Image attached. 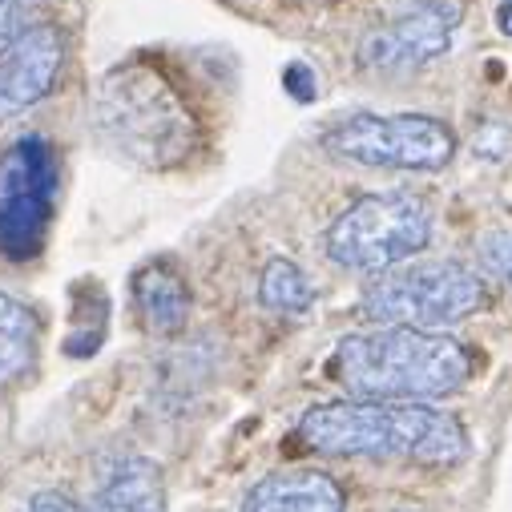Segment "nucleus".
<instances>
[{"label": "nucleus", "instance_id": "f257e3e1", "mask_svg": "<svg viewBox=\"0 0 512 512\" xmlns=\"http://www.w3.org/2000/svg\"><path fill=\"white\" fill-rule=\"evenodd\" d=\"M299 440L319 456L339 460H408L452 468L468 456V432L456 416L428 404L331 400L299 420Z\"/></svg>", "mask_w": 512, "mask_h": 512}, {"label": "nucleus", "instance_id": "f03ea898", "mask_svg": "<svg viewBox=\"0 0 512 512\" xmlns=\"http://www.w3.org/2000/svg\"><path fill=\"white\" fill-rule=\"evenodd\" d=\"M331 375L355 400L428 404L456 396L472 379V351L444 331L375 327L335 347Z\"/></svg>", "mask_w": 512, "mask_h": 512}, {"label": "nucleus", "instance_id": "7ed1b4c3", "mask_svg": "<svg viewBox=\"0 0 512 512\" xmlns=\"http://www.w3.org/2000/svg\"><path fill=\"white\" fill-rule=\"evenodd\" d=\"M89 117L101 146L146 170H170L198 150L194 109L150 61H125L101 73L89 97Z\"/></svg>", "mask_w": 512, "mask_h": 512}, {"label": "nucleus", "instance_id": "20e7f679", "mask_svg": "<svg viewBox=\"0 0 512 512\" xmlns=\"http://www.w3.org/2000/svg\"><path fill=\"white\" fill-rule=\"evenodd\" d=\"M432 242V206L412 190L355 198L327 230V254L343 271L388 275Z\"/></svg>", "mask_w": 512, "mask_h": 512}, {"label": "nucleus", "instance_id": "39448f33", "mask_svg": "<svg viewBox=\"0 0 512 512\" xmlns=\"http://www.w3.org/2000/svg\"><path fill=\"white\" fill-rule=\"evenodd\" d=\"M484 303H488V287L472 267L436 259V263H408L379 275L363 291L359 311L379 327L436 331L476 315Z\"/></svg>", "mask_w": 512, "mask_h": 512}, {"label": "nucleus", "instance_id": "423d86ee", "mask_svg": "<svg viewBox=\"0 0 512 512\" xmlns=\"http://www.w3.org/2000/svg\"><path fill=\"white\" fill-rule=\"evenodd\" d=\"M335 158L375 170H444L456 154V134L428 113H351L323 130Z\"/></svg>", "mask_w": 512, "mask_h": 512}, {"label": "nucleus", "instance_id": "0eeeda50", "mask_svg": "<svg viewBox=\"0 0 512 512\" xmlns=\"http://www.w3.org/2000/svg\"><path fill=\"white\" fill-rule=\"evenodd\" d=\"M57 202V154L45 138H21L0 154V254L41 250Z\"/></svg>", "mask_w": 512, "mask_h": 512}, {"label": "nucleus", "instance_id": "6e6552de", "mask_svg": "<svg viewBox=\"0 0 512 512\" xmlns=\"http://www.w3.org/2000/svg\"><path fill=\"white\" fill-rule=\"evenodd\" d=\"M460 29V5L452 0H420L408 13L375 25L359 41V65L371 73H408L452 49Z\"/></svg>", "mask_w": 512, "mask_h": 512}, {"label": "nucleus", "instance_id": "1a4fd4ad", "mask_svg": "<svg viewBox=\"0 0 512 512\" xmlns=\"http://www.w3.org/2000/svg\"><path fill=\"white\" fill-rule=\"evenodd\" d=\"M65 65V37L57 25L41 21L21 41H13L0 53V121L37 105Z\"/></svg>", "mask_w": 512, "mask_h": 512}, {"label": "nucleus", "instance_id": "9d476101", "mask_svg": "<svg viewBox=\"0 0 512 512\" xmlns=\"http://www.w3.org/2000/svg\"><path fill=\"white\" fill-rule=\"evenodd\" d=\"M85 512H166L162 468L138 452H121L105 460Z\"/></svg>", "mask_w": 512, "mask_h": 512}, {"label": "nucleus", "instance_id": "9b49d317", "mask_svg": "<svg viewBox=\"0 0 512 512\" xmlns=\"http://www.w3.org/2000/svg\"><path fill=\"white\" fill-rule=\"evenodd\" d=\"M343 508L347 496L339 480L315 468H287L254 484L238 512H343Z\"/></svg>", "mask_w": 512, "mask_h": 512}, {"label": "nucleus", "instance_id": "f8f14e48", "mask_svg": "<svg viewBox=\"0 0 512 512\" xmlns=\"http://www.w3.org/2000/svg\"><path fill=\"white\" fill-rule=\"evenodd\" d=\"M134 307L150 335H178L190 319V287L170 263H146L134 275Z\"/></svg>", "mask_w": 512, "mask_h": 512}, {"label": "nucleus", "instance_id": "ddd939ff", "mask_svg": "<svg viewBox=\"0 0 512 512\" xmlns=\"http://www.w3.org/2000/svg\"><path fill=\"white\" fill-rule=\"evenodd\" d=\"M41 351V315L17 299L0 291V388H13L37 367Z\"/></svg>", "mask_w": 512, "mask_h": 512}, {"label": "nucleus", "instance_id": "4468645a", "mask_svg": "<svg viewBox=\"0 0 512 512\" xmlns=\"http://www.w3.org/2000/svg\"><path fill=\"white\" fill-rule=\"evenodd\" d=\"M259 303L275 315H307L315 303V287L291 259H271L259 275Z\"/></svg>", "mask_w": 512, "mask_h": 512}, {"label": "nucleus", "instance_id": "2eb2a0df", "mask_svg": "<svg viewBox=\"0 0 512 512\" xmlns=\"http://www.w3.org/2000/svg\"><path fill=\"white\" fill-rule=\"evenodd\" d=\"M476 250H480V267H484L496 283L512 287V230H492V234H484Z\"/></svg>", "mask_w": 512, "mask_h": 512}, {"label": "nucleus", "instance_id": "dca6fc26", "mask_svg": "<svg viewBox=\"0 0 512 512\" xmlns=\"http://www.w3.org/2000/svg\"><path fill=\"white\" fill-rule=\"evenodd\" d=\"M29 13H33V0H0V53L33 29Z\"/></svg>", "mask_w": 512, "mask_h": 512}, {"label": "nucleus", "instance_id": "f3484780", "mask_svg": "<svg viewBox=\"0 0 512 512\" xmlns=\"http://www.w3.org/2000/svg\"><path fill=\"white\" fill-rule=\"evenodd\" d=\"M17 512H85V508H81L73 496L57 492V488H41V492L25 496V500L17 504Z\"/></svg>", "mask_w": 512, "mask_h": 512}, {"label": "nucleus", "instance_id": "a211bd4d", "mask_svg": "<svg viewBox=\"0 0 512 512\" xmlns=\"http://www.w3.org/2000/svg\"><path fill=\"white\" fill-rule=\"evenodd\" d=\"M496 29L504 37H512V0H500V5H496Z\"/></svg>", "mask_w": 512, "mask_h": 512}]
</instances>
